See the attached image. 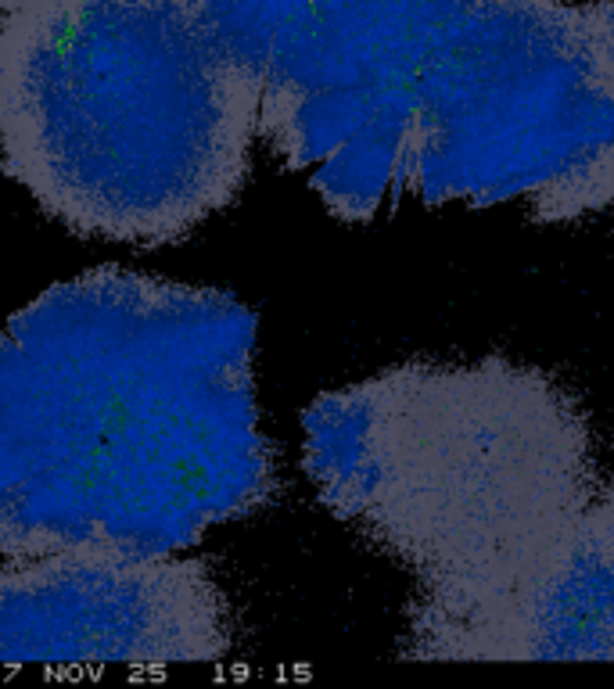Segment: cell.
<instances>
[{"mask_svg":"<svg viewBox=\"0 0 614 689\" xmlns=\"http://www.w3.org/2000/svg\"><path fill=\"white\" fill-rule=\"evenodd\" d=\"M259 140L342 223L403 201L614 212V0H194Z\"/></svg>","mask_w":614,"mask_h":689,"instance_id":"obj_1","label":"cell"},{"mask_svg":"<svg viewBox=\"0 0 614 689\" xmlns=\"http://www.w3.org/2000/svg\"><path fill=\"white\" fill-rule=\"evenodd\" d=\"M320 503L413 582L410 661H614V481L514 359L403 363L302 413Z\"/></svg>","mask_w":614,"mask_h":689,"instance_id":"obj_2","label":"cell"},{"mask_svg":"<svg viewBox=\"0 0 614 689\" xmlns=\"http://www.w3.org/2000/svg\"><path fill=\"white\" fill-rule=\"evenodd\" d=\"M29 478L4 557L191 550L277 492L241 298L97 266L8 320Z\"/></svg>","mask_w":614,"mask_h":689,"instance_id":"obj_3","label":"cell"},{"mask_svg":"<svg viewBox=\"0 0 614 689\" xmlns=\"http://www.w3.org/2000/svg\"><path fill=\"white\" fill-rule=\"evenodd\" d=\"M259 94L194 0L0 15V166L79 237L158 248L230 209Z\"/></svg>","mask_w":614,"mask_h":689,"instance_id":"obj_4","label":"cell"},{"mask_svg":"<svg viewBox=\"0 0 614 689\" xmlns=\"http://www.w3.org/2000/svg\"><path fill=\"white\" fill-rule=\"evenodd\" d=\"M230 646L227 593L198 557L76 542L0 564V664H212Z\"/></svg>","mask_w":614,"mask_h":689,"instance_id":"obj_5","label":"cell"},{"mask_svg":"<svg viewBox=\"0 0 614 689\" xmlns=\"http://www.w3.org/2000/svg\"><path fill=\"white\" fill-rule=\"evenodd\" d=\"M29 478V438L22 417V388H18L15 349L8 334H0V550L8 535L15 503Z\"/></svg>","mask_w":614,"mask_h":689,"instance_id":"obj_6","label":"cell"},{"mask_svg":"<svg viewBox=\"0 0 614 689\" xmlns=\"http://www.w3.org/2000/svg\"><path fill=\"white\" fill-rule=\"evenodd\" d=\"M26 4H33V0H0V15H11V11L26 8Z\"/></svg>","mask_w":614,"mask_h":689,"instance_id":"obj_7","label":"cell"}]
</instances>
